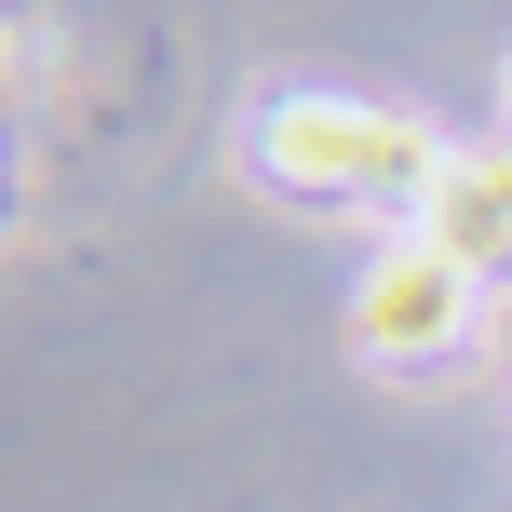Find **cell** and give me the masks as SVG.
Masks as SVG:
<instances>
[{"label": "cell", "instance_id": "obj_1", "mask_svg": "<svg viewBox=\"0 0 512 512\" xmlns=\"http://www.w3.org/2000/svg\"><path fill=\"white\" fill-rule=\"evenodd\" d=\"M256 176L297 189V203H378V216H418V189L445 176V135L418 108H378V95H297L256 108Z\"/></svg>", "mask_w": 512, "mask_h": 512}, {"label": "cell", "instance_id": "obj_2", "mask_svg": "<svg viewBox=\"0 0 512 512\" xmlns=\"http://www.w3.org/2000/svg\"><path fill=\"white\" fill-rule=\"evenodd\" d=\"M472 337H486V283H472L459 256H432L418 230L351 283V351L364 364H459Z\"/></svg>", "mask_w": 512, "mask_h": 512}, {"label": "cell", "instance_id": "obj_3", "mask_svg": "<svg viewBox=\"0 0 512 512\" xmlns=\"http://www.w3.org/2000/svg\"><path fill=\"white\" fill-rule=\"evenodd\" d=\"M432 256H459L472 283H499L512 270V149H445V176L418 189V216H405Z\"/></svg>", "mask_w": 512, "mask_h": 512}, {"label": "cell", "instance_id": "obj_4", "mask_svg": "<svg viewBox=\"0 0 512 512\" xmlns=\"http://www.w3.org/2000/svg\"><path fill=\"white\" fill-rule=\"evenodd\" d=\"M0 203H14V176H0Z\"/></svg>", "mask_w": 512, "mask_h": 512}, {"label": "cell", "instance_id": "obj_5", "mask_svg": "<svg viewBox=\"0 0 512 512\" xmlns=\"http://www.w3.org/2000/svg\"><path fill=\"white\" fill-rule=\"evenodd\" d=\"M499 95H512V68H499Z\"/></svg>", "mask_w": 512, "mask_h": 512}]
</instances>
